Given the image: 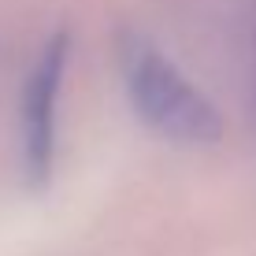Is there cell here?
Listing matches in <instances>:
<instances>
[{"instance_id": "cell-2", "label": "cell", "mask_w": 256, "mask_h": 256, "mask_svg": "<svg viewBox=\"0 0 256 256\" xmlns=\"http://www.w3.org/2000/svg\"><path fill=\"white\" fill-rule=\"evenodd\" d=\"M64 67H67V34H56L41 45L22 86L19 148H22V174L34 190L48 186L52 164H56V108H60V90H64Z\"/></svg>"}, {"instance_id": "cell-1", "label": "cell", "mask_w": 256, "mask_h": 256, "mask_svg": "<svg viewBox=\"0 0 256 256\" xmlns=\"http://www.w3.org/2000/svg\"><path fill=\"white\" fill-rule=\"evenodd\" d=\"M119 74L138 119L174 145H212L223 134V116L148 38L119 34Z\"/></svg>"}]
</instances>
